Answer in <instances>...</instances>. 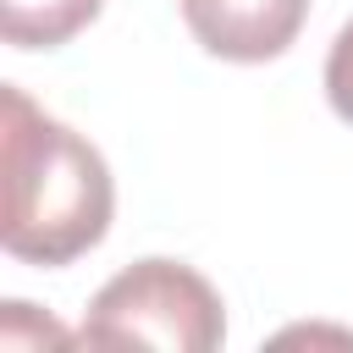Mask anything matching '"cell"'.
<instances>
[{"label": "cell", "mask_w": 353, "mask_h": 353, "mask_svg": "<svg viewBox=\"0 0 353 353\" xmlns=\"http://www.w3.org/2000/svg\"><path fill=\"white\" fill-rule=\"evenodd\" d=\"M325 99L353 127V22L331 39V55H325Z\"/></svg>", "instance_id": "obj_5"}, {"label": "cell", "mask_w": 353, "mask_h": 353, "mask_svg": "<svg viewBox=\"0 0 353 353\" xmlns=\"http://www.w3.org/2000/svg\"><path fill=\"white\" fill-rule=\"evenodd\" d=\"M88 347H160V353H210L226 336L221 292L182 259H138L116 270L77 331Z\"/></svg>", "instance_id": "obj_2"}, {"label": "cell", "mask_w": 353, "mask_h": 353, "mask_svg": "<svg viewBox=\"0 0 353 353\" xmlns=\"http://www.w3.org/2000/svg\"><path fill=\"white\" fill-rule=\"evenodd\" d=\"M105 0H0V33L17 50H55L77 39Z\"/></svg>", "instance_id": "obj_4"}, {"label": "cell", "mask_w": 353, "mask_h": 353, "mask_svg": "<svg viewBox=\"0 0 353 353\" xmlns=\"http://www.w3.org/2000/svg\"><path fill=\"white\" fill-rule=\"evenodd\" d=\"M0 342L6 347H28V342H55V347H66L72 336L55 325V320H33V303H6V325H0Z\"/></svg>", "instance_id": "obj_6"}, {"label": "cell", "mask_w": 353, "mask_h": 353, "mask_svg": "<svg viewBox=\"0 0 353 353\" xmlns=\"http://www.w3.org/2000/svg\"><path fill=\"white\" fill-rule=\"evenodd\" d=\"M176 11L210 55L254 66L276 61L298 39L309 0H176Z\"/></svg>", "instance_id": "obj_3"}, {"label": "cell", "mask_w": 353, "mask_h": 353, "mask_svg": "<svg viewBox=\"0 0 353 353\" xmlns=\"http://www.w3.org/2000/svg\"><path fill=\"white\" fill-rule=\"evenodd\" d=\"M0 110H6L0 243L11 259H28V265H72L110 226V204H116L110 165L83 132L39 110L17 83L0 88Z\"/></svg>", "instance_id": "obj_1"}]
</instances>
